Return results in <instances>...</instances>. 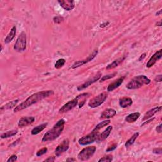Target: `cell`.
I'll list each match as a JSON object with an SVG mask.
<instances>
[{
    "instance_id": "1",
    "label": "cell",
    "mask_w": 162,
    "mask_h": 162,
    "mask_svg": "<svg viewBox=\"0 0 162 162\" xmlns=\"http://www.w3.org/2000/svg\"><path fill=\"white\" fill-rule=\"evenodd\" d=\"M54 94V91L52 90H48V91H43L41 92L36 93L32 94L31 96L29 97L27 99H26L24 102L21 103L19 105L16 106L14 108V112H19L22 111L24 109L27 108L31 106L32 105H34L36 103L39 102L46 98H48L52 96Z\"/></svg>"
},
{
    "instance_id": "2",
    "label": "cell",
    "mask_w": 162,
    "mask_h": 162,
    "mask_svg": "<svg viewBox=\"0 0 162 162\" xmlns=\"http://www.w3.org/2000/svg\"><path fill=\"white\" fill-rule=\"evenodd\" d=\"M65 125V121L64 119L59 120L54 125L51 129L45 133L42 139V142H48V141H52L57 139L64 131Z\"/></svg>"
},
{
    "instance_id": "3",
    "label": "cell",
    "mask_w": 162,
    "mask_h": 162,
    "mask_svg": "<svg viewBox=\"0 0 162 162\" xmlns=\"http://www.w3.org/2000/svg\"><path fill=\"white\" fill-rule=\"evenodd\" d=\"M151 83V80L144 75H140L135 77L128 83L126 85V88L128 89H138L141 88L144 85H148Z\"/></svg>"
},
{
    "instance_id": "4",
    "label": "cell",
    "mask_w": 162,
    "mask_h": 162,
    "mask_svg": "<svg viewBox=\"0 0 162 162\" xmlns=\"http://www.w3.org/2000/svg\"><path fill=\"white\" fill-rule=\"evenodd\" d=\"M26 46L27 36L26 33L24 32H22L16 41V43L14 47V49L17 52H23L26 50Z\"/></svg>"
},
{
    "instance_id": "5",
    "label": "cell",
    "mask_w": 162,
    "mask_h": 162,
    "mask_svg": "<svg viewBox=\"0 0 162 162\" xmlns=\"http://www.w3.org/2000/svg\"><path fill=\"white\" fill-rule=\"evenodd\" d=\"M96 150V148L94 146H88L82 149L77 155L78 159L82 161L88 160L94 155Z\"/></svg>"
},
{
    "instance_id": "6",
    "label": "cell",
    "mask_w": 162,
    "mask_h": 162,
    "mask_svg": "<svg viewBox=\"0 0 162 162\" xmlns=\"http://www.w3.org/2000/svg\"><path fill=\"white\" fill-rule=\"evenodd\" d=\"M99 134V131L96 132L93 131L90 134L79 139V140L78 141V143L81 146H86V145H89L91 143H93L95 141H96Z\"/></svg>"
},
{
    "instance_id": "7",
    "label": "cell",
    "mask_w": 162,
    "mask_h": 162,
    "mask_svg": "<svg viewBox=\"0 0 162 162\" xmlns=\"http://www.w3.org/2000/svg\"><path fill=\"white\" fill-rule=\"evenodd\" d=\"M108 98V94L106 93H102L98 94V96H95L93 99H91L88 103V105L92 108H98L101 106L102 104L106 101Z\"/></svg>"
},
{
    "instance_id": "8",
    "label": "cell",
    "mask_w": 162,
    "mask_h": 162,
    "mask_svg": "<svg viewBox=\"0 0 162 162\" xmlns=\"http://www.w3.org/2000/svg\"><path fill=\"white\" fill-rule=\"evenodd\" d=\"M102 76V74L101 72H98L96 75H95L93 77L89 78L88 80H87L84 84H82L80 86H79L77 87V90L79 91H81L84 90L85 89H86L87 88H88L91 85L93 84L94 83L96 82L97 81H98L101 78Z\"/></svg>"
},
{
    "instance_id": "9",
    "label": "cell",
    "mask_w": 162,
    "mask_h": 162,
    "mask_svg": "<svg viewBox=\"0 0 162 162\" xmlns=\"http://www.w3.org/2000/svg\"><path fill=\"white\" fill-rule=\"evenodd\" d=\"M98 49H95V50L92 53H91L89 56L87 57L86 59L75 62V63L71 66V68L72 69H75L80 67V66H82L83 65H85L86 64L89 63V61H92L94 59V58L98 55Z\"/></svg>"
},
{
    "instance_id": "10",
    "label": "cell",
    "mask_w": 162,
    "mask_h": 162,
    "mask_svg": "<svg viewBox=\"0 0 162 162\" xmlns=\"http://www.w3.org/2000/svg\"><path fill=\"white\" fill-rule=\"evenodd\" d=\"M69 145H70V141L68 139H65L61 143H60L59 146H58L55 150V154L56 156H60L61 155L63 154L64 153L66 152L69 149Z\"/></svg>"
},
{
    "instance_id": "11",
    "label": "cell",
    "mask_w": 162,
    "mask_h": 162,
    "mask_svg": "<svg viewBox=\"0 0 162 162\" xmlns=\"http://www.w3.org/2000/svg\"><path fill=\"white\" fill-rule=\"evenodd\" d=\"M78 103H79V101L77 98L72 99V100H70L68 103L65 104V105L61 108L59 110V113H66V112L74 109L75 107L77 106Z\"/></svg>"
},
{
    "instance_id": "12",
    "label": "cell",
    "mask_w": 162,
    "mask_h": 162,
    "mask_svg": "<svg viewBox=\"0 0 162 162\" xmlns=\"http://www.w3.org/2000/svg\"><path fill=\"white\" fill-rule=\"evenodd\" d=\"M161 56H162V49H160V50L157 51L154 55L150 58V59L149 60L148 63L146 64V67L148 68L152 67V66L156 63V61L161 59Z\"/></svg>"
},
{
    "instance_id": "13",
    "label": "cell",
    "mask_w": 162,
    "mask_h": 162,
    "mask_svg": "<svg viewBox=\"0 0 162 162\" xmlns=\"http://www.w3.org/2000/svg\"><path fill=\"white\" fill-rule=\"evenodd\" d=\"M58 3L66 11L72 10L75 8V2L73 0H59Z\"/></svg>"
},
{
    "instance_id": "14",
    "label": "cell",
    "mask_w": 162,
    "mask_h": 162,
    "mask_svg": "<svg viewBox=\"0 0 162 162\" xmlns=\"http://www.w3.org/2000/svg\"><path fill=\"white\" fill-rule=\"evenodd\" d=\"M35 121V118L33 117H22L19 120L18 123V126L20 128L24 127H27L33 123Z\"/></svg>"
},
{
    "instance_id": "15",
    "label": "cell",
    "mask_w": 162,
    "mask_h": 162,
    "mask_svg": "<svg viewBox=\"0 0 162 162\" xmlns=\"http://www.w3.org/2000/svg\"><path fill=\"white\" fill-rule=\"evenodd\" d=\"M112 130H113V126H110L108 127L101 134H99L98 138L96 139V142H103V141H105L106 139H107L108 137L111 134V132L112 131Z\"/></svg>"
},
{
    "instance_id": "16",
    "label": "cell",
    "mask_w": 162,
    "mask_h": 162,
    "mask_svg": "<svg viewBox=\"0 0 162 162\" xmlns=\"http://www.w3.org/2000/svg\"><path fill=\"white\" fill-rule=\"evenodd\" d=\"M124 79H125V77H120L118 79L115 80L113 82L110 83L107 88L108 92H111V91H113L115 89L118 88V87L120 86V85H121L123 83V82L124 81Z\"/></svg>"
},
{
    "instance_id": "17",
    "label": "cell",
    "mask_w": 162,
    "mask_h": 162,
    "mask_svg": "<svg viewBox=\"0 0 162 162\" xmlns=\"http://www.w3.org/2000/svg\"><path fill=\"white\" fill-rule=\"evenodd\" d=\"M116 114H117V111H116L113 108H107L102 112L99 119L100 120L109 119L110 118L113 117Z\"/></svg>"
},
{
    "instance_id": "18",
    "label": "cell",
    "mask_w": 162,
    "mask_h": 162,
    "mask_svg": "<svg viewBox=\"0 0 162 162\" xmlns=\"http://www.w3.org/2000/svg\"><path fill=\"white\" fill-rule=\"evenodd\" d=\"M161 110V106H158V107H155L154 108L149 110L148 111H147L146 113L144 114L143 118V121H144V120H148L149 118H151L153 117L156 113H157L158 112H160Z\"/></svg>"
},
{
    "instance_id": "19",
    "label": "cell",
    "mask_w": 162,
    "mask_h": 162,
    "mask_svg": "<svg viewBox=\"0 0 162 162\" xmlns=\"http://www.w3.org/2000/svg\"><path fill=\"white\" fill-rule=\"evenodd\" d=\"M133 101L131 98L123 97L119 99V105L123 108H126L127 107L130 106L132 105Z\"/></svg>"
},
{
    "instance_id": "20",
    "label": "cell",
    "mask_w": 162,
    "mask_h": 162,
    "mask_svg": "<svg viewBox=\"0 0 162 162\" xmlns=\"http://www.w3.org/2000/svg\"><path fill=\"white\" fill-rule=\"evenodd\" d=\"M126 56H123L121 58H119V59L114 60L113 62H111V64L108 65V66H106V69L107 70H111V69H113L116 67H117V66L121 64L122 62L124 61V60L126 59Z\"/></svg>"
},
{
    "instance_id": "21",
    "label": "cell",
    "mask_w": 162,
    "mask_h": 162,
    "mask_svg": "<svg viewBox=\"0 0 162 162\" xmlns=\"http://www.w3.org/2000/svg\"><path fill=\"white\" fill-rule=\"evenodd\" d=\"M140 117V113L139 112H135V113H131L127 115L125 118L126 122L129 123H132L135 122Z\"/></svg>"
},
{
    "instance_id": "22",
    "label": "cell",
    "mask_w": 162,
    "mask_h": 162,
    "mask_svg": "<svg viewBox=\"0 0 162 162\" xmlns=\"http://www.w3.org/2000/svg\"><path fill=\"white\" fill-rule=\"evenodd\" d=\"M16 28L15 26H14L11 29L10 32L8 33V34L6 36V37L5 39V44L10 43L11 41L14 39V37L16 35Z\"/></svg>"
},
{
    "instance_id": "23",
    "label": "cell",
    "mask_w": 162,
    "mask_h": 162,
    "mask_svg": "<svg viewBox=\"0 0 162 162\" xmlns=\"http://www.w3.org/2000/svg\"><path fill=\"white\" fill-rule=\"evenodd\" d=\"M19 99H16V100H14L8 102V103H6L5 105H4L3 106L1 107V111H3V110H10L13 108L14 107H16V105H17V103H19Z\"/></svg>"
},
{
    "instance_id": "24",
    "label": "cell",
    "mask_w": 162,
    "mask_h": 162,
    "mask_svg": "<svg viewBox=\"0 0 162 162\" xmlns=\"http://www.w3.org/2000/svg\"><path fill=\"white\" fill-rule=\"evenodd\" d=\"M47 126H48V123H44L43 124H41V125L34 127L31 131V134L32 135H37V134H39L41 131H43L44 128L46 127Z\"/></svg>"
},
{
    "instance_id": "25",
    "label": "cell",
    "mask_w": 162,
    "mask_h": 162,
    "mask_svg": "<svg viewBox=\"0 0 162 162\" xmlns=\"http://www.w3.org/2000/svg\"><path fill=\"white\" fill-rule=\"evenodd\" d=\"M139 135V132L134 133V134L132 135V136L131 137V138L129 139L127 141V142L125 144V146L127 148H129L131 146H132V145L134 143L136 139L138 138Z\"/></svg>"
},
{
    "instance_id": "26",
    "label": "cell",
    "mask_w": 162,
    "mask_h": 162,
    "mask_svg": "<svg viewBox=\"0 0 162 162\" xmlns=\"http://www.w3.org/2000/svg\"><path fill=\"white\" fill-rule=\"evenodd\" d=\"M110 122H111L110 120H108V119L104 120V121H103V122H100L99 123H98V125L94 127V129L93 131L98 132V131H99L100 129H101L102 128L105 127H106L107 126H108L109 124L110 123Z\"/></svg>"
},
{
    "instance_id": "27",
    "label": "cell",
    "mask_w": 162,
    "mask_h": 162,
    "mask_svg": "<svg viewBox=\"0 0 162 162\" xmlns=\"http://www.w3.org/2000/svg\"><path fill=\"white\" fill-rule=\"evenodd\" d=\"M18 133L17 130H11L10 131H7L5 133H3L1 135V139H6L11 138V137H13L15 136Z\"/></svg>"
},
{
    "instance_id": "28",
    "label": "cell",
    "mask_w": 162,
    "mask_h": 162,
    "mask_svg": "<svg viewBox=\"0 0 162 162\" xmlns=\"http://www.w3.org/2000/svg\"><path fill=\"white\" fill-rule=\"evenodd\" d=\"M89 95L88 93H83V94H81L80 95H79V96H77L76 98H79V99H84L86 98V96H88ZM85 101H86V99H82L81 103H80L79 104V108H82L83 106V105H84V104L85 103Z\"/></svg>"
},
{
    "instance_id": "29",
    "label": "cell",
    "mask_w": 162,
    "mask_h": 162,
    "mask_svg": "<svg viewBox=\"0 0 162 162\" xmlns=\"http://www.w3.org/2000/svg\"><path fill=\"white\" fill-rule=\"evenodd\" d=\"M65 60L64 59H60L58 60L55 64V67L56 69H59L63 66L65 64Z\"/></svg>"
},
{
    "instance_id": "30",
    "label": "cell",
    "mask_w": 162,
    "mask_h": 162,
    "mask_svg": "<svg viewBox=\"0 0 162 162\" xmlns=\"http://www.w3.org/2000/svg\"><path fill=\"white\" fill-rule=\"evenodd\" d=\"M112 160H113V155H106V156H104L103 158H101V159H99L98 160V161L99 162H101V161L111 162Z\"/></svg>"
},
{
    "instance_id": "31",
    "label": "cell",
    "mask_w": 162,
    "mask_h": 162,
    "mask_svg": "<svg viewBox=\"0 0 162 162\" xmlns=\"http://www.w3.org/2000/svg\"><path fill=\"white\" fill-rule=\"evenodd\" d=\"M117 72H115L113 74H109V75H106V76H103L101 79H100V82H104L106 80H108V79H110L111 78H113L116 75H117Z\"/></svg>"
},
{
    "instance_id": "32",
    "label": "cell",
    "mask_w": 162,
    "mask_h": 162,
    "mask_svg": "<svg viewBox=\"0 0 162 162\" xmlns=\"http://www.w3.org/2000/svg\"><path fill=\"white\" fill-rule=\"evenodd\" d=\"M47 151H48V148L44 147V148H43L42 149H39V151H37V152L36 153V156H42V155L46 154V153H47Z\"/></svg>"
},
{
    "instance_id": "33",
    "label": "cell",
    "mask_w": 162,
    "mask_h": 162,
    "mask_svg": "<svg viewBox=\"0 0 162 162\" xmlns=\"http://www.w3.org/2000/svg\"><path fill=\"white\" fill-rule=\"evenodd\" d=\"M53 20L54 23L59 24H60L61 22H64V19L63 17H62V16H55V17H54V18L53 19Z\"/></svg>"
},
{
    "instance_id": "34",
    "label": "cell",
    "mask_w": 162,
    "mask_h": 162,
    "mask_svg": "<svg viewBox=\"0 0 162 162\" xmlns=\"http://www.w3.org/2000/svg\"><path fill=\"white\" fill-rule=\"evenodd\" d=\"M16 160H17V156L15 155H13L7 160V162H14Z\"/></svg>"
},
{
    "instance_id": "35",
    "label": "cell",
    "mask_w": 162,
    "mask_h": 162,
    "mask_svg": "<svg viewBox=\"0 0 162 162\" xmlns=\"http://www.w3.org/2000/svg\"><path fill=\"white\" fill-rule=\"evenodd\" d=\"M117 144H112L111 146L108 147V148L106 149V152H109V151H113L115 150V149L117 148Z\"/></svg>"
},
{
    "instance_id": "36",
    "label": "cell",
    "mask_w": 162,
    "mask_h": 162,
    "mask_svg": "<svg viewBox=\"0 0 162 162\" xmlns=\"http://www.w3.org/2000/svg\"><path fill=\"white\" fill-rule=\"evenodd\" d=\"M153 153H155V154L156 155H161L162 154V150L161 148H155L153 150Z\"/></svg>"
},
{
    "instance_id": "37",
    "label": "cell",
    "mask_w": 162,
    "mask_h": 162,
    "mask_svg": "<svg viewBox=\"0 0 162 162\" xmlns=\"http://www.w3.org/2000/svg\"><path fill=\"white\" fill-rule=\"evenodd\" d=\"M55 161V156H49L48 158L45 159L43 161Z\"/></svg>"
},
{
    "instance_id": "38",
    "label": "cell",
    "mask_w": 162,
    "mask_h": 162,
    "mask_svg": "<svg viewBox=\"0 0 162 162\" xmlns=\"http://www.w3.org/2000/svg\"><path fill=\"white\" fill-rule=\"evenodd\" d=\"M161 79H162V76L160 75H158V76H156V77L155 78V81L156 82H161Z\"/></svg>"
},
{
    "instance_id": "39",
    "label": "cell",
    "mask_w": 162,
    "mask_h": 162,
    "mask_svg": "<svg viewBox=\"0 0 162 162\" xmlns=\"http://www.w3.org/2000/svg\"><path fill=\"white\" fill-rule=\"evenodd\" d=\"M156 131L158 133H161V123H160L159 126H158L156 127Z\"/></svg>"
},
{
    "instance_id": "40",
    "label": "cell",
    "mask_w": 162,
    "mask_h": 162,
    "mask_svg": "<svg viewBox=\"0 0 162 162\" xmlns=\"http://www.w3.org/2000/svg\"><path fill=\"white\" fill-rule=\"evenodd\" d=\"M146 53H143V54H142V55H141V56H140V57H139V61H141V60H143L144 59V58L145 57H146Z\"/></svg>"
},
{
    "instance_id": "41",
    "label": "cell",
    "mask_w": 162,
    "mask_h": 162,
    "mask_svg": "<svg viewBox=\"0 0 162 162\" xmlns=\"http://www.w3.org/2000/svg\"><path fill=\"white\" fill-rule=\"evenodd\" d=\"M108 24H109V22H107V23H105V24H101V25H100V27H106V26H107V25H108Z\"/></svg>"
},
{
    "instance_id": "42",
    "label": "cell",
    "mask_w": 162,
    "mask_h": 162,
    "mask_svg": "<svg viewBox=\"0 0 162 162\" xmlns=\"http://www.w3.org/2000/svg\"><path fill=\"white\" fill-rule=\"evenodd\" d=\"M161 12H162V10H160L158 11H157L156 13V16H158V15H160L161 14Z\"/></svg>"
},
{
    "instance_id": "43",
    "label": "cell",
    "mask_w": 162,
    "mask_h": 162,
    "mask_svg": "<svg viewBox=\"0 0 162 162\" xmlns=\"http://www.w3.org/2000/svg\"><path fill=\"white\" fill-rule=\"evenodd\" d=\"M156 25L157 26L161 27V20H160L159 22H157V23L156 24Z\"/></svg>"
},
{
    "instance_id": "44",
    "label": "cell",
    "mask_w": 162,
    "mask_h": 162,
    "mask_svg": "<svg viewBox=\"0 0 162 162\" xmlns=\"http://www.w3.org/2000/svg\"><path fill=\"white\" fill-rule=\"evenodd\" d=\"M76 160L74 158H68L66 160V161H76Z\"/></svg>"
},
{
    "instance_id": "45",
    "label": "cell",
    "mask_w": 162,
    "mask_h": 162,
    "mask_svg": "<svg viewBox=\"0 0 162 162\" xmlns=\"http://www.w3.org/2000/svg\"><path fill=\"white\" fill-rule=\"evenodd\" d=\"M3 50V46H2V45H1V51Z\"/></svg>"
}]
</instances>
